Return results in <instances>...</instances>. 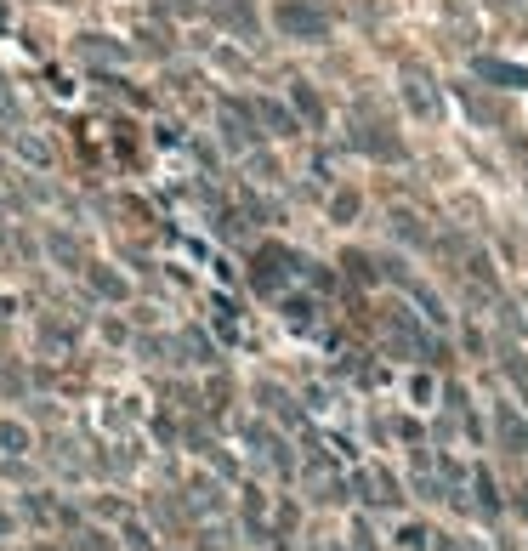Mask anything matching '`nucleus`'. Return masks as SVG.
I'll list each match as a JSON object with an SVG mask.
<instances>
[{"label": "nucleus", "mask_w": 528, "mask_h": 551, "mask_svg": "<svg viewBox=\"0 0 528 551\" xmlns=\"http://www.w3.org/2000/svg\"><path fill=\"white\" fill-rule=\"evenodd\" d=\"M273 23H279L290 40H330V6L324 0H279V12H273Z\"/></svg>", "instance_id": "obj_1"}, {"label": "nucleus", "mask_w": 528, "mask_h": 551, "mask_svg": "<svg viewBox=\"0 0 528 551\" xmlns=\"http://www.w3.org/2000/svg\"><path fill=\"white\" fill-rule=\"evenodd\" d=\"M352 148H364L375 160H404V143L387 137V125H364V131H352Z\"/></svg>", "instance_id": "obj_2"}, {"label": "nucleus", "mask_w": 528, "mask_h": 551, "mask_svg": "<svg viewBox=\"0 0 528 551\" xmlns=\"http://www.w3.org/2000/svg\"><path fill=\"white\" fill-rule=\"evenodd\" d=\"M74 57H80V63H125L131 46H114L108 35H80L74 40Z\"/></svg>", "instance_id": "obj_3"}, {"label": "nucleus", "mask_w": 528, "mask_h": 551, "mask_svg": "<svg viewBox=\"0 0 528 551\" xmlns=\"http://www.w3.org/2000/svg\"><path fill=\"white\" fill-rule=\"evenodd\" d=\"M86 279H91V290H97L103 302H125V296H131V285H125L114 267H91V262H86Z\"/></svg>", "instance_id": "obj_4"}, {"label": "nucleus", "mask_w": 528, "mask_h": 551, "mask_svg": "<svg viewBox=\"0 0 528 551\" xmlns=\"http://www.w3.org/2000/svg\"><path fill=\"white\" fill-rule=\"evenodd\" d=\"M46 245H52V256L69 267V273H80V267H86V250H80V239H74V233L52 228V233H46Z\"/></svg>", "instance_id": "obj_5"}, {"label": "nucleus", "mask_w": 528, "mask_h": 551, "mask_svg": "<svg viewBox=\"0 0 528 551\" xmlns=\"http://www.w3.org/2000/svg\"><path fill=\"white\" fill-rule=\"evenodd\" d=\"M256 120L273 125V137H296V114H290V108H279V103H256Z\"/></svg>", "instance_id": "obj_6"}, {"label": "nucleus", "mask_w": 528, "mask_h": 551, "mask_svg": "<svg viewBox=\"0 0 528 551\" xmlns=\"http://www.w3.org/2000/svg\"><path fill=\"white\" fill-rule=\"evenodd\" d=\"M404 97H409V108H415V114H426V120L438 114V97L426 91V80H409V86H404Z\"/></svg>", "instance_id": "obj_7"}, {"label": "nucleus", "mask_w": 528, "mask_h": 551, "mask_svg": "<svg viewBox=\"0 0 528 551\" xmlns=\"http://www.w3.org/2000/svg\"><path fill=\"white\" fill-rule=\"evenodd\" d=\"M330 216H335V222H352V216H358V194H352V188H341V194L330 199Z\"/></svg>", "instance_id": "obj_8"}, {"label": "nucleus", "mask_w": 528, "mask_h": 551, "mask_svg": "<svg viewBox=\"0 0 528 551\" xmlns=\"http://www.w3.org/2000/svg\"><path fill=\"white\" fill-rule=\"evenodd\" d=\"M0 444L12 449V455H23V449H29V432H23V427H12V421H0Z\"/></svg>", "instance_id": "obj_9"}, {"label": "nucleus", "mask_w": 528, "mask_h": 551, "mask_svg": "<svg viewBox=\"0 0 528 551\" xmlns=\"http://www.w3.org/2000/svg\"><path fill=\"white\" fill-rule=\"evenodd\" d=\"M296 103H301V114H313V125L324 120V103H318V91H307V86H296Z\"/></svg>", "instance_id": "obj_10"}, {"label": "nucleus", "mask_w": 528, "mask_h": 551, "mask_svg": "<svg viewBox=\"0 0 528 551\" xmlns=\"http://www.w3.org/2000/svg\"><path fill=\"white\" fill-rule=\"evenodd\" d=\"M18 148H23V160H35V165L52 160V154H46V143H35V137H18Z\"/></svg>", "instance_id": "obj_11"}, {"label": "nucleus", "mask_w": 528, "mask_h": 551, "mask_svg": "<svg viewBox=\"0 0 528 551\" xmlns=\"http://www.w3.org/2000/svg\"><path fill=\"white\" fill-rule=\"evenodd\" d=\"M159 12H176V18H194V0H154Z\"/></svg>", "instance_id": "obj_12"}, {"label": "nucleus", "mask_w": 528, "mask_h": 551, "mask_svg": "<svg viewBox=\"0 0 528 551\" xmlns=\"http://www.w3.org/2000/svg\"><path fill=\"white\" fill-rule=\"evenodd\" d=\"M125 540H131V546H137V551H154V540H148V534H142L137 523H125Z\"/></svg>", "instance_id": "obj_13"}]
</instances>
